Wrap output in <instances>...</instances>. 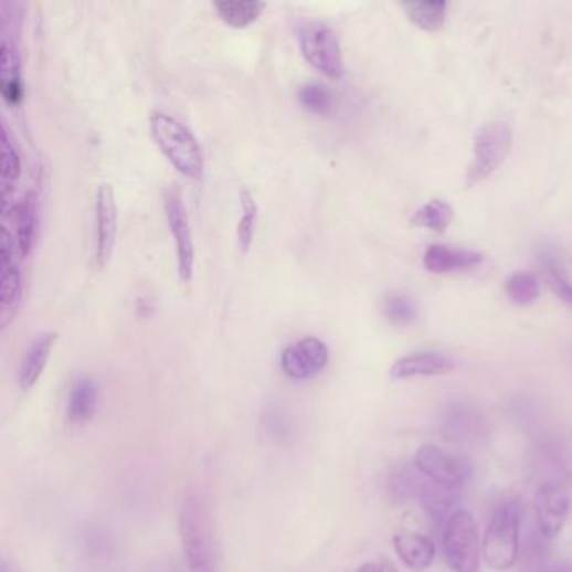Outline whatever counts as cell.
I'll return each instance as SVG.
<instances>
[{
	"mask_svg": "<svg viewBox=\"0 0 572 572\" xmlns=\"http://www.w3.org/2000/svg\"><path fill=\"white\" fill-rule=\"evenodd\" d=\"M454 219V209L444 200H432V202L416 210L412 224L415 227L430 229L433 232H444Z\"/></svg>",
	"mask_w": 572,
	"mask_h": 572,
	"instance_id": "7402d4cb",
	"label": "cell"
},
{
	"mask_svg": "<svg viewBox=\"0 0 572 572\" xmlns=\"http://www.w3.org/2000/svg\"><path fill=\"white\" fill-rule=\"evenodd\" d=\"M297 39L300 53L319 73L332 80L345 74L341 44L335 29L319 21H304L297 25Z\"/></svg>",
	"mask_w": 572,
	"mask_h": 572,
	"instance_id": "5b68a950",
	"label": "cell"
},
{
	"mask_svg": "<svg viewBox=\"0 0 572 572\" xmlns=\"http://www.w3.org/2000/svg\"><path fill=\"white\" fill-rule=\"evenodd\" d=\"M380 572H399V569L390 558H383L380 562Z\"/></svg>",
	"mask_w": 572,
	"mask_h": 572,
	"instance_id": "4dcf8cb0",
	"label": "cell"
},
{
	"mask_svg": "<svg viewBox=\"0 0 572 572\" xmlns=\"http://www.w3.org/2000/svg\"><path fill=\"white\" fill-rule=\"evenodd\" d=\"M548 283L551 289L554 290L565 304L572 307V284L562 276L561 271L551 267L548 274Z\"/></svg>",
	"mask_w": 572,
	"mask_h": 572,
	"instance_id": "83f0119b",
	"label": "cell"
},
{
	"mask_svg": "<svg viewBox=\"0 0 572 572\" xmlns=\"http://www.w3.org/2000/svg\"><path fill=\"white\" fill-rule=\"evenodd\" d=\"M15 219V232H18V245L21 255L31 254L34 247L35 234H38V197L34 192H28L15 203L12 209Z\"/></svg>",
	"mask_w": 572,
	"mask_h": 572,
	"instance_id": "ac0fdd59",
	"label": "cell"
},
{
	"mask_svg": "<svg viewBox=\"0 0 572 572\" xmlns=\"http://www.w3.org/2000/svg\"><path fill=\"white\" fill-rule=\"evenodd\" d=\"M0 296H2V326L11 321L12 316L18 311L19 304L22 299V277L18 264L12 262L9 266H2V287H0Z\"/></svg>",
	"mask_w": 572,
	"mask_h": 572,
	"instance_id": "44dd1931",
	"label": "cell"
},
{
	"mask_svg": "<svg viewBox=\"0 0 572 572\" xmlns=\"http://www.w3.org/2000/svg\"><path fill=\"white\" fill-rule=\"evenodd\" d=\"M165 213H167L168 227L177 247V261H179V276L183 283H190L195 267V244H193L192 225H190L189 212L183 202L179 187H168L165 192Z\"/></svg>",
	"mask_w": 572,
	"mask_h": 572,
	"instance_id": "52a82bcc",
	"label": "cell"
},
{
	"mask_svg": "<svg viewBox=\"0 0 572 572\" xmlns=\"http://www.w3.org/2000/svg\"><path fill=\"white\" fill-rule=\"evenodd\" d=\"M536 516L542 538L554 541L559 538L571 512V496L564 486L548 484L536 492Z\"/></svg>",
	"mask_w": 572,
	"mask_h": 572,
	"instance_id": "30bf717a",
	"label": "cell"
},
{
	"mask_svg": "<svg viewBox=\"0 0 572 572\" xmlns=\"http://www.w3.org/2000/svg\"><path fill=\"white\" fill-rule=\"evenodd\" d=\"M480 538L477 523L468 510L457 509L444 527L442 551L448 568L455 572H478L480 569Z\"/></svg>",
	"mask_w": 572,
	"mask_h": 572,
	"instance_id": "277c9868",
	"label": "cell"
},
{
	"mask_svg": "<svg viewBox=\"0 0 572 572\" xmlns=\"http://www.w3.org/2000/svg\"><path fill=\"white\" fill-rule=\"evenodd\" d=\"M484 262V254L462 248L445 247V245H430L423 255V266L432 274L457 273L470 269Z\"/></svg>",
	"mask_w": 572,
	"mask_h": 572,
	"instance_id": "4fadbf2b",
	"label": "cell"
},
{
	"mask_svg": "<svg viewBox=\"0 0 572 572\" xmlns=\"http://www.w3.org/2000/svg\"><path fill=\"white\" fill-rule=\"evenodd\" d=\"M415 467L420 474L447 490H457L467 480V467L454 455L445 452L436 445H423L415 455Z\"/></svg>",
	"mask_w": 572,
	"mask_h": 572,
	"instance_id": "9c48e42d",
	"label": "cell"
},
{
	"mask_svg": "<svg viewBox=\"0 0 572 572\" xmlns=\"http://www.w3.org/2000/svg\"><path fill=\"white\" fill-rule=\"evenodd\" d=\"M216 14L232 28H247L266 9L262 0H216L213 2Z\"/></svg>",
	"mask_w": 572,
	"mask_h": 572,
	"instance_id": "d6986e66",
	"label": "cell"
},
{
	"mask_svg": "<svg viewBox=\"0 0 572 572\" xmlns=\"http://www.w3.org/2000/svg\"><path fill=\"white\" fill-rule=\"evenodd\" d=\"M0 92L9 105H21L24 98V81L21 74V57L11 42L0 44Z\"/></svg>",
	"mask_w": 572,
	"mask_h": 572,
	"instance_id": "2e32d148",
	"label": "cell"
},
{
	"mask_svg": "<svg viewBox=\"0 0 572 572\" xmlns=\"http://www.w3.org/2000/svg\"><path fill=\"white\" fill-rule=\"evenodd\" d=\"M299 102L309 112L326 115L332 108V93L322 83H306L300 86Z\"/></svg>",
	"mask_w": 572,
	"mask_h": 572,
	"instance_id": "4316f807",
	"label": "cell"
},
{
	"mask_svg": "<svg viewBox=\"0 0 572 572\" xmlns=\"http://www.w3.org/2000/svg\"><path fill=\"white\" fill-rule=\"evenodd\" d=\"M520 522L522 516L516 504H507L494 513L481 542L484 559L494 571H509L516 565L520 549Z\"/></svg>",
	"mask_w": 572,
	"mask_h": 572,
	"instance_id": "3957f363",
	"label": "cell"
},
{
	"mask_svg": "<svg viewBox=\"0 0 572 572\" xmlns=\"http://www.w3.org/2000/svg\"><path fill=\"white\" fill-rule=\"evenodd\" d=\"M357 572H380V565L363 564Z\"/></svg>",
	"mask_w": 572,
	"mask_h": 572,
	"instance_id": "1f68e13d",
	"label": "cell"
},
{
	"mask_svg": "<svg viewBox=\"0 0 572 572\" xmlns=\"http://www.w3.org/2000/svg\"><path fill=\"white\" fill-rule=\"evenodd\" d=\"M0 572H24L21 568H19L18 562L11 561L9 558L2 559V564H0Z\"/></svg>",
	"mask_w": 572,
	"mask_h": 572,
	"instance_id": "f546056e",
	"label": "cell"
},
{
	"mask_svg": "<svg viewBox=\"0 0 572 572\" xmlns=\"http://www.w3.org/2000/svg\"><path fill=\"white\" fill-rule=\"evenodd\" d=\"M21 170V155L15 148L8 126L4 125L2 126V187H4V197L8 195L9 189L18 182Z\"/></svg>",
	"mask_w": 572,
	"mask_h": 572,
	"instance_id": "d4e9b609",
	"label": "cell"
},
{
	"mask_svg": "<svg viewBox=\"0 0 572 572\" xmlns=\"http://www.w3.org/2000/svg\"><path fill=\"white\" fill-rule=\"evenodd\" d=\"M383 315L393 325H410L416 319V306L402 293H388L383 297Z\"/></svg>",
	"mask_w": 572,
	"mask_h": 572,
	"instance_id": "484cf974",
	"label": "cell"
},
{
	"mask_svg": "<svg viewBox=\"0 0 572 572\" xmlns=\"http://www.w3.org/2000/svg\"><path fill=\"white\" fill-rule=\"evenodd\" d=\"M402 8L405 9L406 15L413 24L419 25L423 31H438L445 24V12L447 4L439 0L432 2H403Z\"/></svg>",
	"mask_w": 572,
	"mask_h": 572,
	"instance_id": "ffe728a7",
	"label": "cell"
},
{
	"mask_svg": "<svg viewBox=\"0 0 572 572\" xmlns=\"http://www.w3.org/2000/svg\"><path fill=\"white\" fill-rule=\"evenodd\" d=\"M507 297L517 306H529L541 296L538 277L531 273H513L504 283Z\"/></svg>",
	"mask_w": 572,
	"mask_h": 572,
	"instance_id": "603a6c76",
	"label": "cell"
},
{
	"mask_svg": "<svg viewBox=\"0 0 572 572\" xmlns=\"http://www.w3.org/2000/svg\"><path fill=\"white\" fill-rule=\"evenodd\" d=\"M56 339L57 332L50 331L42 332L31 342L19 370V384L22 390H31L38 383L39 378L46 370Z\"/></svg>",
	"mask_w": 572,
	"mask_h": 572,
	"instance_id": "9a60e30c",
	"label": "cell"
},
{
	"mask_svg": "<svg viewBox=\"0 0 572 572\" xmlns=\"http://www.w3.org/2000/svg\"><path fill=\"white\" fill-rule=\"evenodd\" d=\"M241 219L237 225L239 251L242 254L251 248L254 241L255 222H257L258 205L255 202L254 193L248 189L241 190Z\"/></svg>",
	"mask_w": 572,
	"mask_h": 572,
	"instance_id": "cb8c5ba5",
	"label": "cell"
},
{
	"mask_svg": "<svg viewBox=\"0 0 572 572\" xmlns=\"http://www.w3.org/2000/svg\"><path fill=\"white\" fill-rule=\"evenodd\" d=\"M454 370V361L433 351H419L394 361L390 368L393 380H410L419 377H439Z\"/></svg>",
	"mask_w": 572,
	"mask_h": 572,
	"instance_id": "7c38bea8",
	"label": "cell"
},
{
	"mask_svg": "<svg viewBox=\"0 0 572 572\" xmlns=\"http://www.w3.org/2000/svg\"><path fill=\"white\" fill-rule=\"evenodd\" d=\"M179 531L189 572H219V549L212 517L200 494L190 492L183 497Z\"/></svg>",
	"mask_w": 572,
	"mask_h": 572,
	"instance_id": "6da1fadb",
	"label": "cell"
},
{
	"mask_svg": "<svg viewBox=\"0 0 572 572\" xmlns=\"http://www.w3.org/2000/svg\"><path fill=\"white\" fill-rule=\"evenodd\" d=\"M512 148V128L507 123H487L475 135L474 157L468 168L467 186H477L506 161Z\"/></svg>",
	"mask_w": 572,
	"mask_h": 572,
	"instance_id": "8992f818",
	"label": "cell"
},
{
	"mask_svg": "<svg viewBox=\"0 0 572 572\" xmlns=\"http://www.w3.org/2000/svg\"><path fill=\"white\" fill-rule=\"evenodd\" d=\"M329 361V349L322 339L304 336L290 342L280 354V367L293 380H311L325 370Z\"/></svg>",
	"mask_w": 572,
	"mask_h": 572,
	"instance_id": "ba28073f",
	"label": "cell"
},
{
	"mask_svg": "<svg viewBox=\"0 0 572 572\" xmlns=\"http://www.w3.org/2000/svg\"><path fill=\"white\" fill-rule=\"evenodd\" d=\"M14 262V235L8 227H2V266Z\"/></svg>",
	"mask_w": 572,
	"mask_h": 572,
	"instance_id": "f1b7e54d",
	"label": "cell"
},
{
	"mask_svg": "<svg viewBox=\"0 0 572 572\" xmlns=\"http://www.w3.org/2000/svg\"><path fill=\"white\" fill-rule=\"evenodd\" d=\"M98 406V384L89 377H81L71 388L67 402V420L73 425H81L92 420Z\"/></svg>",
	"mask_w": 572,
	"mask_h": 572,
	"instance_id": "e0dca14e",
	"label": "cell"
},
{
	"mask_svg": "<svg viewBox=\"0 0 572 572\" xmlns=\"http://www.w3.org/2000/svg\"><path fill=\"white\" fill-rule=\"evenodd\" d=\"M96 264L105 267L112 258L118 234V209L112 183H99L96 190Z\"/></svg>",
	"mask_w": 572,
	"mask_h": 572,
	"instance_id": "8fae6325",
	"label": "cell"
},
{
	"mask_svg": "<svg viewBox=\"0 0 572 572\" xmlns=\"http://www.w3.org/2000/svg\"><path fill=\"white\" fill-rule=\"evenodd\" d=\"M394 551L406 568L423 572L435 561V544L420 532L400 531L393 538Z\"/></svg>",
	"mask_w": 572,
	"mask_h": 572,
	"instance_id": "5bb4252c",
	"label": "cell"
},
{
	"mask_svg": "<svg viewBox=\"0 0 572 572\" xmlns=\"http://www.w3.org/2000/svg\"><path fill=\"white\" fill-rule=\"evenodd\" d=\"M150 131L161 153L180 173L190 179L202 177V147L186 123L179 121L168 113L155 109L150 115Z\"/></svg>",
	"mask_w": 572,
	"mask_h": 572,
	"instance_id": "7a4b0ae2",
	"label": "cell"
}]
</instances>
